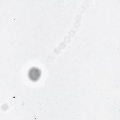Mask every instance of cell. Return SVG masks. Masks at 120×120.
Masks as SVG:
<instances>
[{"label": "cell", "mask_w": 120, "mask_h": 120, "mask_svg": "<svg viewBox=\"0 0 120 120\" xmlns=\"http://www.w3.org/2000/svg\"><path fill=\"white\" fill-rule=\"evenodd\" d=\"M40 74V71L38 69L36 68H33L30 70L28 75L30 80L32 81H36L39 78Z\"/></svg>", "instance_id": "6da1fadb"}]
</instances>
